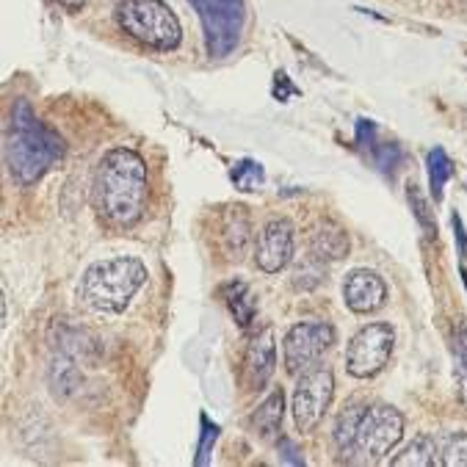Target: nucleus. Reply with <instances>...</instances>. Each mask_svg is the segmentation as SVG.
I'll return each mask as SVG.
<instances>
[{"label": "nucleus", "instance_id": "13", "mask_svg": "<svg viewBox=\"0 0 467 467\" xmlns=\"http://www.w3.org/2000/svg\"><path fill=\"white\" fill-rule=\"evenodd\" d=\"M222 246H224V257L227 260H241L249 241H252V227H249V216L241 205L230 208L222 219Z\"/></svg>", "mask_w": 467, "mask_h": 467}, {"label": "nucleus", "instance_id": "19", "mask_svg": "<svg viewBox=\"0 0 467 467\" xmlns=\"http://www.w3.org/2000/svg\"><path fill=\"white\" fill-rule=\"evenodd\" d=\"M451 158L445 155V150L434 147L429 152V182H431V197L440 202L442 200V189H445V182L451 177Z\"/></svg>", "mask_w": 467, "mask_h": 467}, {"label": "nucleus", "instance_id": "18", "mask_svg": "<svg viewBox=\"0 0 467 467\" xmlns=\"http://www.w3.org/2000/svg\"><path fill=\"white\" fill-rule=\"evenodd\" d=\"M440 464L445 467H467V431H453L437 440Z\"/></svg>", "mask_w": 467, "mask_h": 467}, {"label": "nucleus", "instance_id": "14", "mask_svg": "<svg viewBox=\"0 0 467 467\" xmlns=\"http://www.w3.org/2000/svg\"><path fill=\"white\" fill-rule=\"evenodd\" d=\"M310 249L321 260H340L348 254V235L335 222H321L310 233Z\"/></svg>", "mask_w": 467, "mask_h": 467}, {"label": "nucleus", "instance_id": "12", "mask_svg": "<svg viewBox=\"0 0 467 467\" xmlns=\"http://www.w3.org/2000/svg\"><path fill=\"white\" fill-rule=\"evenodd\" d=\"M276 368V346H274V329H263L246 348L244 354V388L246 390H260L265 382L274 377Z\"/></svg>", "mask_w": 467, "mask_h": 467}, {"label": "nucleus", "instance_id": "21", "mask_svg": "<svg viewBox=\"0 0 467 467\" xmlns=\"http://www.w3.org/2000/svg\"><path fill=\"white\" fill-rule=\"evenodd\" d=\"M456 351V379H459V399L467 407V327H462L453 337Z\"/></svg>", "mask_w": 467, "mask_h": 467}, {"label": "nucleus", "instance_id": "6", "mask_svg": "<svg viewBox=\"0 0 467 467\" xmlns=\"http://www.w3.org/2000/svg\"><path fill=\"white\" fill-rule=\"evenodd\" d=\"M197 9L205 31V47L211 58L230 56L244 34L246 6L244 0H189Z\"/></svg>", "mask_w": 467, "mask_h": 467}, {"label": "nucleus", "instance_id": "8", "mask_svg": "<svg viewBox=\"0 0 467 467\" xmlns=\"http://www.w3.org/2000/svg\"><path fill=\"white\" fill-rule=\"evenodd\" d=\"M335 343V329L324 321H302L296 327H291V332L285 335L283 343V359H285V370L294 373V377H302V373L313 370L321 359V354Z\"/></svg>", "mask_w": 467, "mask_h": 467}, {"label": "nucleus", "instance_id": "2", "mask_svg": "<svg viewBox=\"0 0 467 467\" xmlns=\"http://www.w3.org/2000/svg\"><path fill=\"white\" fill-rule=\"evenodd\" d=\"M61 155H64L61 136L36 119L28 100H17L12 106L9 128H6V166L15 182L34 185Z\"/></svg>", "mask_w": 467, "mask_h": 467}, {"label": "nucleus", "instance_id": "26", "mask_svg": "<svg viewBox=\"0 0 467 467\" xmlns=\"http://www.w3.org/2000/svg\"><path fill=\"white\" fill-rule=\"evenodd\" d=\"M56 4L64 6V9H69V12H78V9L86 6V0H56Z\"/></svg>", "mask_w": 467, "mask_h": 467}, {"label": "nucleus", "instance_id": "7", "mask_svg": "<svg viewBox=\"0 0 467 467\" xmlns=\"http://www.w3.org/2000/svg\"><path fill=\"white\" fill-rule=\"evenodd\" d=\"M393 343H396V332H393L390 324H368V327H362L351 337V343L346 348L348 373L357 379L377 377V373L390 362Z\"/></svg>", "mask_w": 467, "mask_h": 467}, {"label": "nucleus", "instance_id": "23", "mask_svg": "<svg viewBox=\"0 0 467 467\" xmlns=\"http://www.w3.org/2000/svg\"><path fill=\"white\" fill-rule=\"evenodd\" d=\"M216 437H219V426H216V423H211L208 418H202V442H200L197 464H205V462H208V451H211V445L216 442Z\"/></svg>", "mask_w": 467, "mask_h": 467}, {"label": "nucleus", "instance_id": "1", "mask_svg": "<svg viewBox=\"0 0 467 467\" xmlns=\"http://www.w3.org/2000/svg\"><path fill=\"white\" fill-rule=\"evenodd\" d=\"M95 211L114 227H130L147 208V166L139 152L117 147L103 155L91 182Z\"/></svg>", "mask_w": 467, "mask_h": 467}, {"label": "nucleus", "instance_id": "4", "mask_svg": "<svg viewBox=\"0 0 467 467\" xmlns=\"http://www.w3.org/2000/svg\"><path fill=\"white\" fill-rule=\"evenodd\" d=\"M117 26L152 50H174L180 45V20L163 0H119Z\"/></svg>", "mask_w": 467, "mask_h": 467}, {"label": "nucleus", "instance_id": "17", "mask_svg": "<svg viewBox=\"0 0 467 467\" xmlns=\"http://www.w3.org/2000/svg\"><path fill=\"white\" fill-rule=\"evenodd\" d=\"M396 467H431V464H440V445L437 440L431 437H415L401 456L393 459Z\"/></svg>", "mask_w": 467, "mask_h": 467}, {"label": "nucleus", "instance_id": "16", "mask_svg": "<svg viewBox=\"0 0 467 467\" xmlns=\"http://www.w3.org/2000/svg\"><path fill=\"white\" fill-rule=\"evenodd\" d=\"M283 410H285V396L283 390H274L254 412V429L260 431L263 440H274L279 426H283Z\"/></svg>", "mask_w": 467, "mask_h": 467}, {"label": "nucleus", "instance_id": "9", "mask_svg": "<svg viewBox=\"0 0 467 467\" xmlns=\"http://www.w3.org/2000/svg\"><path fill=\"white\" fill-rule=\"evenodd\" d=\"M335 396V379L329 368H313L302 373L294 390V420L299 431H313Z\"/></svg>", "mask_w": 467, "mask_h": 467}, {"label": "nucleus", "instance_id": "15", "mask_svg": "<svg viewBox=\"0 0 467 467\" xmlns=\"http://www.w3.org/2000/svg\"><path fill=\"white\" fill-rule=\"evenodd\" d=\"M222 299L227 302V307H230V313L238 321L241 329H246L254 321V299H252L246 283H241V279H233V283L222 285Z\"/></svg>", "mask_w": 467, "mask_h": 467}, {"label": "nucleus", "instance_id": "20", "mask_svg": "<svg viewBox=\"0 0 467 467\" xmlns=\"http://www.w3.org/2000/svg\"><path fill=\"white\" fill-rule=\"evenodd\" d=\"M362 412H365V407L362 404H348L343 412H340V418H337V426H335V442H337V448L340 451H346L348 448V442L354 440V431H357V426H359V418H362Z\"/></svg>", "mask_w": 467, "mask_h": 467}, {"label": "nucleus", "instance_id": "27", "mask_svg": "<svg viewBox=\"0 0 467 467\" xmlns=\"http://www.w3.org/2000/svg\"><path fill=\"white\" fill-rule=\"evenodd\" d=\"M456 4H467V0H456Z\"/></svg>", "mask_w": 467, "mask_h": 467}, {"label": "nucleus", "instance_id": "24", "mask_svg": "<svg viewBox=\"0 0 467 467\" xmlns=\"http://www.w3.org/2000/svg\"><path fill=\"white\" fill-rule=\"evenodd\" d=\"M410 202H415V213H418V219H420V224L431 233V224H429V205L420 200V194H418V185H410Z\"/></svg>", "mask_w": 467, "mask_h": 467}, {"label": "nucleus", "instance_id": "5", "mask_svg": "<svg viewBox=\"0 0 467 467\" xmlns=\"http://www.w3.org/2000/svg\"><path fill=\"white\" fill-rule=\"evenodd\" d=\"M404 437V415L396 407L377 404L365 407L354 440L340 451L351 464H377L382 462Z\"/></svg>", "mask_w": 467, "mask_h": 467}, {"label": "nucleus", "instance_id": "25", "mask_svg": "<svg viewBox=\"0 0 467 467\" xmlns=\"http://www.w3.org/2000/svg\"><path fill=\"white\" fill-rule=\"evenodd\" d=\"M279 448L285 451V459H288V462L302 464V456H296V448H294V442H291V440H283V442H279Z\"/></svg>", "mask_w": 467, "mask_h": 467}, {"label": "nucleus", "instance_id": "22", "mask_svg": "<svg viewBox=\"0 0 467 467\" xmlns=\"http://www.w3.org/2000/svg\"><path fill=\"white\" fill-rule=\"evenodd\" d=\"M233 182L238 185L241 192H254L257 185L263 182V169H260V163H254V161H241V163L233 169Z\"/></svg>", "mask_w": 467, "mask_h": 467}, {"label": "nucleus", "instance_id": "3", "mask_svg": "<svg viewBox=\"0 0 467 467\" xmlns=\"http://www.w3.org/2000/svg\"><path fill=\"white\" fill-rule=\"evenodd\" d=\"M147 283V265L139 257H109L88 265L80 276L78 299L95 313L119 316Z\"/></svg>", "mask_w": 467, "mask_h": 467}, {"label": "nucleus", "instance_id": "10", "mask_svg": "<svg viewBox=\"0 0 467 467\" xmlns=\"http://www.w3.org/2000/svg\"><path fill=\"white\" fill-rule=\"evenodd\" d=\"M294 260V224L288 219L268 222L254 246V263L265 274H279Z\"/></svg>", "mask_w": 467, "mask_h": 467}, {"label": "nucleus", "instance_id": "11", "mask_svg": "<svg viewBox=\"0 0 467 467\" xmlns=\"http://www.w3.org/2000/svg\"><path fill=\"white\" fill-rule=\"evenodd\" d=\"M343 299L351 313L368 316V313H377L379 307H385L388 288L377 271L357 268V271L346 274V279H343Z\"/></svg>", "mask_w": 467, "mask_h": 467}]
</instances>
